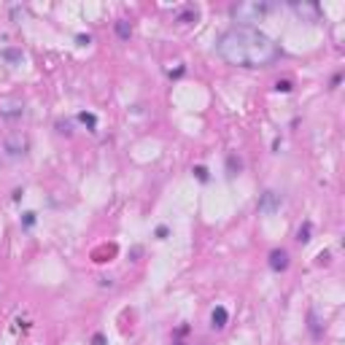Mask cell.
Here are the masks:
<instances>
[{"mask_svg":"<svg viewBox=\"0 0 345 345\" xmlns=\"http://www.w3.org/2000/svg\"><path fill=\"white\" fill-rule=\"evenodd\" d=\"M189 19H197V11H186V14H181V22H189Z\"/></svg>","mask_w":345,"mask_h":345,"instance_id":"obj_21","label":"cell"},{"mask_svg":"<svg viewBox=\"0 0 345 345\" xmlns=\"http://www.w3.org/2000/svg\"><path fill=\"white\" fill-rule=\"evenodd\" d=\"M310 232H313V224H310V221H305V224L299 227V232H297V240H299V243H307V240H310Z\"/></svg>","mask_w":345,"mask_h":345,"instance_id":"obj_12","label":"cell"},{"mask_svg":"<svg viewBox=\"0 0 345 345\" xmlns=\"http://www.w3.org/2000/svg\"><path fill=\"white\" fill-rule=\"evenodd\" d=\"M33 224H35V213H33V211H27V213L22 216V227H27V230H30Z\"/></svg>","mask_w":345,"mask_h":345,"instance_id":"obj_15","label":"cell"},{"mask_svg":"<svg viewBox=\"0 0 345 345\" xmlns=\"http://www.w3.org/2000/svg\"><path fill=\"white\" fill-rule=\"evenodd\" d=\"M78 121H81L86 129H92V132L97 129V116L95 114H86V111H81V114H78Z\"/></svg>","mask_w":345,"mask_h":345,"instance_id":"obj_10","label":"cell"},{"mask_svg":"<svg viewBox=\"0 0 345 345\" xmlns=\"http://www.w3.org/2000/svg\"><path fill=\"white\" fill-rule=\"evenodd\" d=\"M157 237H168V227H157Z\"/></svg>","mask_w":345,"mask_h":345,"instance_id":"obj_22","label":"cell"},{"mask_svg":"<svg viewBox=\"0 0 345 345\" xmlns=\"http://www.w3.org/2000/svg\"><path fill=\"white\" fill-rule=\"evenodd\" d=\"M3 149H5V154H8L11 159L24 157V154H27V138H24L22 132H11V135H5Z\"/></svg>","mask_w":345,"mask_h":345,"instance_id":"obj_3","label":"cell"},{"mask_svg":"<svg viewBox=\"0 0 345 345\" xmlns=\"http://www.w3.org/2000/svg\"><path fill=\"white\" fill-rule=\"evenodd\" d=\"M275 5L273 3H240L232 8V16L240 22H259L262 16H267Z\"/></svg>","mask_w":345,"mask_h":345,"instance_id":"obj_2","label":"cell"},{"mask_svg":"<svg viewBox=\"0 0 345 345\" xmlns=\"http://www.w3.org/2000/svg\"><path fill=\"white\" fill-rule=\"evenodd\" d=\"M216 52L235 67H270L281 57V46L254 24H235L219 35Z\"/></svg>","mask_w":345,"mask_h":345,"instance_id":"obj_1","label":"cell"},{"mask_svg":"<svg viewBox=\"0 0 345 345\" xmlns=\"http://www.w3.org/2000/svg\"><path fill=\"white\" fill-rule=\"evenodd\" d=\"M291 8L297 11L299 16H307L310 22L318 19V5L316 3H291Z\"/></svg>","mask_w":345,"mask_h":345,"instance_id":"obj_7","label":"cell"},{"mask_svg":"<svg viewBox=\"0 0 345 345\" xmlns=\"http://www.w3.org/2000/svg\"><path fill=\"white\" fill-rule=\"evenodd\" d=\"M116 33H119L121 41H129V35H132V24H129L127 19H119L116 22Z\"/></svg>","mask_w":345,"mask_h":345,"instance_id":"obj_9","label":"cell"},{"mask_svg":"<svg viewBox=\"0 0 345 345\" xmlns=\"http://www.w3.org/2000/svg\"><path fill=\"white\" fill-rule=\"evenodd\" d=\"M275 89H278V92H291V81H278V84H275Z\"/></svg>","mask_w":345,"mask_h":345,"instance_id":"obj_18","label":"cell"},{"mask_svg":"<svg viewBox=\"0 0 345 345\" xmlns=\"http://www.w3.org/2000/svg\"><path fill=\"white\" fill-rule=\"evenodd\" d=\"M57 132H59V135H73L70 121H57Z\"/></svg>","mask_w":345,"mask_h":345,"instance_id":"obj_16","label":"cell"},{"mask_svg":"<svg viewBox=\"0 0 345 345\" xmlns=\"http://www.w3.org/2000/svg\"><path fill=\"white\" fill-rule=\"evenodd\" d=\"M227 321H230V313H227V307H213V313H211V326L213 329H224Z\"/></svg>","mask_w":345,"mask_h":345,"instance_id":"obj_8","label":"cell"},{"mask_svg":"<svg viewBox=\"0 0 345 345\" xmlns=\"http://www.w3.org/2000/svg\"><path fill=\"white\" fill-rule=\"evenodd\" d=\"M318 262H329V251H321V254H318Z\"/></svg>","mask_w":345,"mask_h":345,"instance_id":"obj_23","label":"cell"},{"mask_svg":"<svg viewBox=\"0 0 345 345\" xmlns=\"http://www.w3.org/2000/svg\"><path fill=\"white\" fill-rule=\"evenodd\" d=\"M270 267L275 270V273H283V270L288 267V254L283 248H275L273 254H270Z\"/></svg>","mask_w":345,"mask_h":345,"instance_id":"obj_6","label":"cell"},{"mask_svg":"<svg viewBox=\"0 0 345 345\" xmlns=\"http://www.w3.org/2000/svg\"><path fill=\"white\" fill-rule=\"evenodd\" d=\"M92 345H106V335H100V332H97V335L92 337Z\"/></svg>","mask_w":345,"mask_h":345,"instance_id":"obj_19","label":"cell"},{"mask_svg":"<svg viewBox=\"0 0 345 345\" xmlns=\"http://www.w3.org/2000/svg\"><path fill=\"white\" fill-rule=\"evenodd\" d=\"M227 165H230V175H235V172H240V168H243L237 157H230V159H227Z\"/></svg>","mask_w":345,"mask_h":345,"instance_id":"obj_14","label":"cell"},{"mask_svg":"<svg viewBox=\"0 0 345 345\" xmlns=\"http://www.w3.org/2000/svg\"><path fill=\"white\" fill-rule=\"evenodd\" d=\"M307 321H310V332H313V337H321V326H318L316 310H310V316H307Z\"/></svg>","mask_w":345,"mask_h":345,"instance_id":"obj_13","label":"cell"},{"mask_svg":"<svg viewBox=\"0 0 345 345\" xmlns=\"http://www.w3.org/2000/svg\"><path fill=\"white\" fill-rule=\"evenodd\" d=\"M3 59L8 65H19L22 62V52L19 49H3Z\"/></svg>","mask_w":345,"mask_h":345,"instance_id":"obj_11","label":"cell"},{"mask_svg":"<svg viewBox=\"0 0 345 345\" xmlns=\"http://www.w3.org/2000/svg\"><path fill=\"white\" fill-rule=\"evenodd\" d=\"M194 175L200 178V181H208V178H211V175H208V168H202V165H197V168H194Z\"/></svg>","mask_w":345,"mask_h":345,"instance_id":"obj_17","label":"cell"},{"mask_svg":"<svg viewBox=\"0 0 345 345\" xmlns=\"http://www.w3.org/2000/svg\"><path fill=\"white\" fill-rule=\"evenodd\" d=\"M0 116H3L5 121H16L24 116V106L22 100H14V97H5V100H0Z\"/></svg>","mask_w":345,"mask_h":345,"instance_id":"obj_4","label":"cell"},{"mask_svg":"<svg viewBox=\"0 0 345 345\" xmlns=\"http://www.w3.org/2000/svg\"><path fill=\"white\" fill-rule=\"evenodd\" d=\"M76 43H78V46H89V43H92V38H89V35H78V38H76Z\"/></svg>","mask_w":345,"mask_h":345,"instance_id":"obj_20","label":"cell"},{"mask_svg":"<svg viewBox=\"0 0 345 345\" xmlns=\"http://www.w3.org/2000/svg\"><path fill=\"white\" fill-rule=\"evenodd\" d=\"M281 202H283V197L281 192H275V189H267L262 197H259V213H275L281 208Z\"/></svg>","mask_w":345,"mask_h":345,"instance_id":"obj_5","label":"cell"}]
</instances>
